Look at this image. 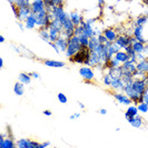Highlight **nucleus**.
Returning <instances> with one entry per match:
<instances>
[{"label": "nucleus", "instance_id": "f257e3e1", "mask_svg": "<svg viewBox=\"0 0 148 148\" xmlns=\"http://www.w3.org/2000/svg\"><path fill=\"white\" fill-rule=\"evenodd\" d=\"M82 48V44H80V40L78 36H73L71 38L68 39V47H67V50L65 52L66 57L69 59L71 58L73 56H75L77 52L79 51Z\"/></svg>", "mask_w": 148, "mask_h": 148}, {"label": "nucleus", "instance_id": "f03ea898", "mask_svg": "<svg viewBox=\"0 0 148 148\" xmlns=\"http://www.w3.org/2000/svg\"><path fill=\"white\" fill-rule=\"evenodd\" d=\"M90 58V49L88 47H82L79 51L77 52L75 56H73L71 58H69V60L71 62H75V64H80V65H84L85 60H87Z\"/></svg>", "mask_w": 148, "mask_h": 148}, {"label": "nucleus", "instance_id": "7ed1b4c3", "mask_svg": "<svg viewBox=\"0 0 148 148\" xmlns=\"http://www.w3.org/2000/svg\"><path fill=\"white\" fill-rule=\"evenodd\" d=\"M79 74H80V76L84 78V80L86 82H91L95 79V73H94V70H92V67H90V66L80 67Z\"/></svg>", "mask_w": 148, "mask_h": 148}, {"label": "nucleus", "instance_id": "20e7f679", "mask_svg": "<svg viewBox=\"0 0 148 148\" xmlns=\"http://www.w3.org/2000/svg\"><path fill=\"white\" fill-rule=\"evenodd\" d=\"M132 85H133L134 89L140 95H144L146 89H147V82L144 78H135L134 82H132Z\"/></svg>", "mask_w": 148, "mask_h": 148}, {"label": "nucleus", "instance_id": "39448f33", "mask_svg": "<svg viewBox=\"0 0 148 148\" xmlns=\"http://www.w3.org/2000/svg\"><path fill=\"white\" fill-rule=\"evenodd\" d=\"M40 144H38L37 141L21 138L19 140H17V147L19 148H39Z\"/></svg>", "mask_w": 148, "mask_h": 148}, {"label": "nucleus", "instance_id": "423d86ee", "mask_svg": "<svg viewBox=\"0 0 148 148\" xmlns=\"http://www.w3.org/2000/svg\"><path fill=\"white\" fill-rule=\"evenodd\" d=\"M112 96H114V98L118 101L119 104L125 105V106H130V105L133 104V100L127 96L125 92H123V91L121 92H115Z\"/></svg>", "mask_w": 148, "mask_h": 148}, {"label": "nucleus", "instance_id": "0eeeda50", "mask_svg": "<svg viewBox=\"0 0 148 148\" xmlns=\"http://www.w3.org/2000/svg\"><path fill=\"white\" fill-rule=\"evenodd\" d=\"M132 37L133 36H128V35H120L117 37L116 39V44L118 45L121 49H124L125 47L129 46V45H133V41H132Z\"/></svg>", "mask_w": 148, "mask_h": 148}, {"label": "nucleus", "instance_id": "6e6552de", "mask_svg": "<svg viewBox=\"0 0 148 148\" xmlns=\"http://www.w3.org/2000/svg\"><path fill=\"white\" fill-rule=\"evenodd\" d=\"M30 9H31V12L39 14L40 11H42L44 9H46L45 1L44 0H32L31 5H30Z\"/></svg>", "mask_w": 148, "mask_h": 148}, {"label": "nucleus", "instance_id": "1a4fd4ad", "mask_svg": "<svg viewBox=\"0 0 148 148\" xmlns=\"http://www.w3.org/2000/svg\"><path fill=\"white\" fill-rule=\"evenodd\" d=\"M38 25V18H37V15L36 14H34V12H31L29 16H28V18L26 19V21H25V26H26V29H35L36 27H37Z\"/></svg>", "mask_w": 148, "mask_h": 148}, {"label": "nucleus", "instance_id": "9d476101", "mask_svg": "<svg viewBox=\"0 0 148 148\" xmlns=\"http://www.w3.org/2000/svg\"><path fill=\"white\" fill-rule=\"evenodd\" d=\"M144 27H145V26H135L133 36L136 38L138 41H140V42L146 45L148 41L144 38Z\"/></svg>", "mask_w": 148, "mask_h": 148}, {"label": "nucleus", "instance_id": "9b49d317", "mask_svg": "<svg viewBox=\"0 0 148 148\" xmlns=\"http://www.w3.org/2000/svg\"><path fill=\"white\" fill-rule=\"evenodd\" d=\"M124 87H125V82H124L121 77H116V78L111 79L110 88L112 90H120V91H123Z\"/></svg>", "mask_w": 148, "mask_h": 148}, {"label": "nucleus", "instance_id": "f8f14e48", "mask_svg": "<svg viewBox=\"0 0 148 148\" xmlns=\"http://www.w3.org/2000/svg\"><path fill=\"white\" fill-rule=\"evenodd\" d=\"M55 44L57 45V47L59 48L60 52H66L67 50V47H68V39H67L65 36H62V35H60L59 38L55 41Z\"/></svg>", "mask_w": 148, "mask_h": 148}, {"label": "nucleus", "instance_id": "ddd939ff", "mask_svg": "<svg viewBox=\"0 0 148 148\" xmlns=\"http://www.w3.org/2000/svg\"><path fill=\"white\" fill-rule=\"evenodd\" d=\"M103 34L105 35V37L107 38V40H109V41H116V39L118 37L119 35L117 34V31L115 29H112V28H106V29L103 31Z\"/></svg>", "mask_w": 148, "mask_h": 148}, {"label": "nucleus", "instance_id": "4468645a", "mask_svg": "<svg viewBox=\"0 0 148 148\" xmlns=\"http://www.w3.org/2000/svg\"><path fill=\"white\" fill-rule=\"evenodd\" d=\"M69 17H70L71 21L74 22L75 26H80V23L84 21V16L79 14L78 11H71L69 14Z\"/></svg>", "mask_w": 148, "mask_h": 148}, {"label": "nucleus", "instance_id": "2eb2a0df", "mask_svg": "<svg viewBox=\"0 0 148 148\" xmlns=\"http://www.w3.org/2000/svg\"><path fill=\"white\" fill-rule=\"evenodd\" d=\"M127 121H128L133 127H135V128H140V127L143 126V124H144L143 118H141L139 115H137V116H135V117H129V118H127Z\"/></svg>", "mask_w": 148, "mask_h": 148}, {"label": "nucleus", "instance_id": "dca6fc26", "mask_svg": "<svg viewBox=\"0 0 148 148\" xmlns=\"http://www.w3.org/2000/svg\"><path fill=\"white\" fill-rule=\"evenodd\" d=\"M30 14H31L30 7L19 8V18H18V21H26V19L28 18V16Z\"/></svg>", "mask_w": 148, "mask_h": 148}, {"label": "nucleus", "instance_id": "f3484780", "mask_svg": "<svg viewBox=\"0 0 148 148\" xmlns=\"http://www.w3.org/2000/svg\"><path fill=\"white\" fill-rule=\"evenodd\" d=\"M0 147L1 148H15L17 147V143H15L12 137H7L2 141H0Z\"/></svg>", "mask_w": 148, "mask_h": 148}, {"label": "nucleus", "instance_id": "a211bd4d", "mask_svg": "<svg viewBox=\"0 0 148 148\" xmlns=\"http://www.w3.org/2000/svg\"><path fill=\"white\" fill-rule=\"evenodd\" d=\"M138 108H137V106L136 105H130V106H128V108H127V110L125 111V117L127 118H129V117H135V116H137L138 115Z\"/></svg>", "mask_w": 148, "mask_h": 148}, {"label": "nucleus", "instance_id": "6ab92c4d", "mask_svg": "<svg viewBox=\"0 0 148 148\" xmlns=\"http://www.w3.org/2000/svg\"><path fill=\"white\" fill-rule=\"evenodd\" d=\"M116 59L118 60L120 64H124V62H126L127 60L130 59V57H129V55L127 53L125 50L123 51V50H119L118 52H116V55L114 56Z\"/></svg>", "mask_w": 148, "mask_h": 148}, {"label": "nucleus", "instance_id": "aec40b11", "mask_svg": "<svg viewBox=\"0 0 148 148\" xmlns=\"http://www.w3.org/2000/svg\"><path fill=\"white\" fill-rule=\"evenodd\" d=\"M45 66L48 67H55V68H61V67H65V62L64 61H59V60H51V59H47L44 60Z\"/></svg>", "mask_w": 148, "mask_h": 148}, {"label": "nucleus", "instance_id": "412c9836", "mask_svg": "<svg viewBox=\"0 0 148 148\" xmlns=\"http://www.w3.org/2000/svg\"><path fill=\"white\" fill-rule=\"evenodd\" d=\"M108 74L111 76V78H116V77H121L123 76V68L121 66L112 67L108 69Z\"/></svg>", "mask_w": 148, "mask_h": 148}, {"label": "nucleus", "instance_id": "4be33fe9", "mask_svg": "<svg viewBox=\"0 0 148 148\" xmlns=\"http://www.w3.org/2000/svg\"><path fill=\"white\" fill-rule=\"evenodd\" d=\"M136 68H137V70H139L144 74H148V58L138 61L136 65Z\"/></svg>", "mask_w": 148, "mask_h": 148}, {"label": "nucleus", "instance_id": "5701e85b", "mask_svg": "<svg viewBox=\"0 0 148 148\" xmlns=\"http://www.w3.org/2000/svg\"><path fill=\"white\" fill-rule=\"evenodd\" d=\"M14 92L17 96H22L25 94V84H22L18 80L14 86Z\"/></svg>", "mask_w": 148, "mask_h": 148}, {"label": "nucleus", "instance_id": "b1692460", "mask_svg": "<svg viewBox=\"0 0 148 148\" xmlns=\"http://www.w3.org/2000/svg\"><path fill=\"white\" fill-rule=\"evenodd\" d=\"M31 79H32V77L29 74L21 73V74L18 75V80L22 82V84H25V85H29L30 82H31Z\"/></svg>", "mask_w": 148, "mask_h": 148}, {"label": "nucleus", "instance_id": "393cba45", "mask_svg": "<svg viewBox=\"0 0 148 148\" xmlns=\"http://www.w3.org/2000/svg\"><path fill=\"white\" fill-rule=\"evenodd\" d=\"M133 48L136 53H145V44H143L138 40L133 44Z\"/></svg>", "mask_w": 148, "mask_h": 148}, {"label": "nucleus", "instance_id": "a878e982", "mask_svg": "<svg viewBox=\"0 0 148 148\" xmlns=\"http://www.w3.org/2000/svg\"><path fill=\"white\" fill-rule=\"evenodd\" d=\"M48 30H49V41L55 42V41L59 38V36L61 34H60L57 29H55V28H49Z\"/></svg>", "mask_w": 148, "mask_h": 148}, {"label": "nucleus", "instance_id": "bb28decb", "mask_svg": "<svg viewBox=\"0 0 148 148\" xmlns=\"http://www.w3.org/2000/svg\"><path fill=\"white\" fill-rule=\"evenodd\" d=\"M147 22H148V16L141 15L136 19V21H135V23H134V26H145Z\"/></svg>", "mask_w": 148, "mask_h": 148}, {"label": "nucleus", "instance_id": "cd10ccee", "mask_svg": "<svg viewBox=\"0 0 148 148\" xmlns=\"http://www.w3.org/2000/svg\"><path fill=\"white\" fill-rule=\"evenodd\" d=\"M38 34H39L40 38H41L44 41H46V42H48V41H49V30H48V29L39 28V31H38Z\"/></svg>", "mask_w": 148, "mask_h": 148}, {"label": "nucleus", "instance_id": "c85d7f7f", "mask_svg": "<svg viewBox=\"0 0 148 148\" xmlns=\"http://www.w3.org/2000/svg\"><path fill=\"white\" fill-rule=\"evenodd\" d=\"M99 44H100V42L98 41V38H97V36H92V37L89 39L88 48L90 49V50H94V49H95V48H96Z\"/></svg>", "mask_w": 148, "mask_h": 148}, {"label": "nucleus", "instance_id": "c756f323", "mask_svg": "<svg viewBox=\"0 0 148 148\" xmlns=\"http://www.w3.org/2000/svg\"><path fill=\"white\" fill-rule=\"evenodd\" d=\"M137 108H138L139 112H143V114H147L148 112V105L145 101L139 103V104L137 105Z\"/></svg>", "mask_w": 148, "mask_h": 148}, {"label": "nucleus", "instance_id": "7c9ffc66", "mask_svg": "<svg viewBox=\"0 0 148 148\" xmlns=\"http://www.w3.org/2000/svg\"><path fill=\"white\" fill-rule=\"evenodd\" d=\"M111 76L108 73L107 74L104 75V77H103V82H104L105 86H107V87H110V84H111Z\"/></svg>", "mask_w": 148, "mask_h": 148}, {"label": "nucleus", "instance_id": "2f4dec72", "mask_svg": "<svg viewBox=\"0 0 148 148\" xmlns=\"http://www.w3.org/2000/svg\"><path fill=\"white\" fill-rule=\"evenodd\" d=\"M89 39L87 36H85V35H80L79 36V40H80V44H82V47H88L89 45Z\"/></svg>", "mask_w": 148, "mask_h": 148}, {"label": "nucleus", "instance_id": "473e14b6", "mask_svg": "<svg viewBox=\"0 0 148 148\" xmlns=\"http://www.w3.org/2000/svg\"><path fill=\"white\" fill-rule=\"evenodd\" d=\"M121 78H123V80L125 82V85H126V84H132V82H134V79H135L134 76H129V75H123Z\"/></svg>", "mask_w": 148, "mask_h": 148}, {"label": "nucleus", "instance_id": "72a5a7b5", "mask_svg": "<svg viewBox=\"0 0 148 148\" xmlns=\"http://www.w3.org/2000/svg\"><path fill=\"white\" fill-rule=\"evenodd\" d=\"M65 3V0H50V3L49 6L50 7H55V6H64ZM47 7V6H46Z\"/></svg>", "mask_w": 148, "mask_h": 148}, {"label": "nucleus", "instance_id": "f704fd0d", "mask_svg": "<svg viewBox=\"0 0 148 148\" xmlns=\"http://www.w3.org/2000/svg\"><path fill=\"white\" fill-rule=\"evenodd\" d=\"M57 97H58L59 103H61V104H67V103H68V98H67V96L65 95V94L59 92V94L57 95Z\"/></svg>", "mask_w": 148, "mask_h": 148}, {"label": "nucleus", "instance_id": "c9c22d12", "mask_svg": "<svg viewBox=\"0 0 148 148\" xmlns=\"http://www.w3.org/2000/svg\"><path fill=\"white\" fill-rule=\"evenodd\" d=\"M10 6H11V10H12L15 17L18 19V18H19V7H18L17 5H15V3H12V5H10Z\"/></svg>", "mask_w": 148, "mask_h": 148}, {"label": "nucleus", "instance_id": "e433bc0d", "mask_svg": "<svg viewBox=\"0 0 148 148\" xmlns=\"http://www.w3.org/2000/svg\"><path fill=\"white\" fill-rule=\"evenodd\" d=\"M82 32H84V27H82V25L80 26H76V28H75V36H80L82 35Z\"/></svg>", "mask_w": 148, "mask_h": 148}, {"label": "nucleus", "instance_id": "4c0bfd02", "mask_svg": "<svg viewBox=\"0 0 148 148\" xmlns=\"http://www.w3.org/2000/svg\"><path fill=\"white\" fill-rule=\"evenodd\" d=\"M97 38H98V41L100 42V44H106L108 40H107V38L105 37L104 34H100V35H98L97 36Z\"/></svg>", "mask_w": 148, "mask_h": 148}, {"label": "nucleus", "instance_id": "58836bf2", "mask_svg": "<svg viewBox=\"0 0 148 148\" xmlns=\"http://www.w3.org/2000/svg\"><path fill=\"white\" fill-rule=\"evenodd\" d=\"M136 59H137V62H138V61H141V60L146 59V57H145L144 53H137V55H136Z\"/></svg>", "mask_w": 148, "mask_h": 148}, {"label": "nucleus", "instance_id": "ea45409f", "mask_svg": "<svg viewBox=\"0 0 148 148\" xmlns=\"http://www.w3.org/2000/svg\"><path fill=\"white\" fill-rule=\"evenodd\" d=\"M48 44L50 45V46H51L52 48H53V49H55V50H56V52H57V53H60L59 48H58V47H57V45L55 44V42H52V41H48Z\"/></svg>", "mask_w": 148, "mask_h": 148}, {"label": "nucleus", "instance_id": "a19ab883", "mask_svg": "<svg viewBox=\"0 0 148 148\" xmlns=\"http://www.w3.org/2000/svg\"><path fill=\"white\" fill-rule=\"evenodd\" d=\"M30 76L32 77V78H35V79H40V75L36 73V71H32V73H30Z\"/></svg>", "mask_w": 148, "mask_h": 148}, {"label": "nucleus", "instance_id": "79ce46f5", "mask_svg": "<svg viewBox=\"0 0 148 148\" xmlns=\"http://www.w3.org/2000/svg\"><path fill=\"white\" fill-rule=\"evenodd\" d=\"M79 117H80V112H75L74 115L70 116V119H71V120H75V119H78Z\"/></svg>", "mask_w": 148, "mask_h": 148}, {"label": "nucleus", "instance_id": "37998d69", "mask_svg": "<svg viewBox=\"0 0 148 148\" xmlns=\"http://www.w3.org/2000/svg\"><path fill=\"white\" fill-rule=\"evenodd\" d=\"M48 146H50V141H45V143L40 144L39 148H45V147H48Z\"/></svg>", "mask_w": 148, "mask_h": 148}, {"label": "nucleus", "instance_id": "c03bdc74", "mask_svg": "<svg viewBox=\"0 0 148 148\" xmlns=\"http://www.w3.org/2000/svg\"><path fill=\"white\" fill-rule=\"evenodd\" d=\"M144 101L148 105V91H145V94H144Z\"/></svg>", "mask_w": 148, "mask_h": 148}, {"label": "nucleus", "instance_id": "a18cd8bd", "mask_svg": "<svg viewBox=\"0 0 148 148\" xmlns=\"http://www.w3.org/2000/svg\"><path fill=\"white\" fill-rule=\"evenodd\" d=\"M98 1V7L103 8V6L105 5V0H97Z\"/></svg>", "mask_w": 148, "mask_h": 148}, {"label": "nucleus", "instance_id": "49530a36", "mask_svg": "<svg viewBox=\"0 0 148 148\" xmlns=\"http://www.w3.org/2000/svg\"><path fill=\"white\" fill-rule=\"evenodd\" d=\"M44 114H45V116H51L52 115V112H51V110H44Z\"/></svg>", "mask_w": 148, "mask_h": 148}, {"label": "nucleus", "instance_id": "de8ad7c7", "mask_svg": "<svg viewBox=\"0 0 148 148\" xmlns=\"http://www.w3.org/2000/svg\"><path fill=\"white\" fill-rule=\"evenodd\" d=\"M99 114H100V115H106V114H107V110L104 109V108H101V109L99 110Z\"/></svg>", "mask_w": 148, "mask_h": 148}, {"label": "nucleus", "instance_id": "09e8293b", "mask_svg": "<svg viewBox=\"0 0 148 148\" xmlns=\"http://www.w3.org/2000/svg\"><path fill=\"white\" fill-rule=\"evenodd\" d=\"M78 105H79V107L82 108V109H85V105L82 104V103H78Z\"/></svg>", "mask_w": 148, "mask_h": 148}, {"label": "nucleus", "instance_id": "8fccbe9b", "mask_svg": "<svg viewBox=\"0 0 148 148\" xmlns=\"http://www.w3.org/2000/svg\"><path fill=\"white\" fill-rule=\"evenodd\" d=\"M0 67H1V68L3 67V59H2V58H0Z\"/></svg>", "mask_w": 148, "mask_h": 148}, {"label": "nucleus", "instance_id": "3c124183", "mask_svg": "<svg viewBox=\"0 0 148 148\" xmlns=\"http://www.w3.org/2000/svg\"><path fill=\"white\" fill-rule=\"evenodd\" d=\"M0 42H5V37L3 36H0Z\"/></svg>", "mask_w": 148, "mask_h": 148}, {"label": "nucleus", "instance_id": "603ef678", "mask_svg": "<svg viewBox=\"0 0 148 148\" xmlns=\"http://www.w3.org/2000/svg\"><path fill=\"white\" fill-rule=\"evenodd\" d=\"M8 2L10 3V5H12V3H15V0H7Z\"/></svg>", "mask_w": 148, "mask_h": 148}, {"label": "nucleus", "instance_id": "864d4df0", "mask_svg": "<svg viewBox=\"0 0 148 148\" xmlns=\"http://www.w3.org/2000/svg\"><path fill=\"white\" fill-rule=\"evenodd\" d=\"M118 1H119V0H118Z\"/></svg>", "mask_w": 148, "mask_h": 148}]
</instances>
